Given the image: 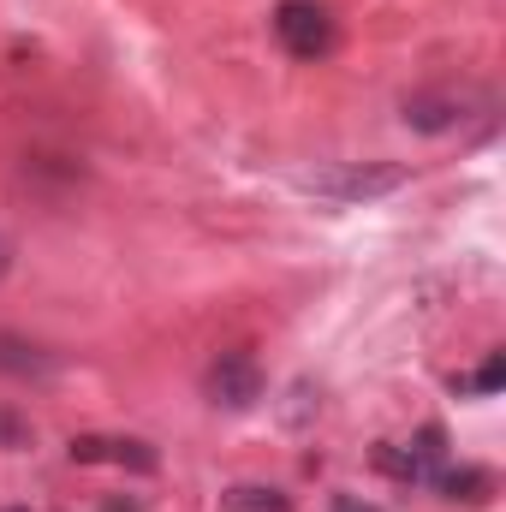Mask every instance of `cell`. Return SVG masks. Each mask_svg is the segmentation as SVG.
I'll list each match as a JSON object with an SVG mask.
<instances>
[{
  "mask_svg": "<svg viewBox=\"0 0 506 512\" xmlns=\"http://www.w3.org/2000/svg\"><path fill=\"white\" fill-rule=\"evenodd\" d=\"M203 387H209L215 405H227V411H251L256 399H262V370H256L251 352H221V358L209 364Z\"/></svg>",
  "mask_w": 506,
  "mask_h": 512,
  "instance_id": "277c9868",
  "label": "cell"
},
{
  "mask_svg": "<svg viewBox=\"0 0 506 512\" xmlns=\"http://www.w3.org/2000/svg\"><path fill=\"white\" fill-rule=\"evenodd\" d=\"M221 512H292V501L280 489H262V483H239L221 495Z\"/></svg>",
  "mask_w": 506,
  "mask_h": 512,
  "instance_id": "9c48e42d",
  "label": "cell"
},
{
  "mask_svg": "<svg viewBox=\"0 0 506 512\" xmlns=\"http://www.w3.org/2000/svg\"><path fill=\"white\" fill-rule=\"evenodd\" d=\"M501 382H506V352H489V364L471 382H459V393H501Z\"/></svg>",
  "mask_w": 506,
  "mask_h": 512,
  "instance_id": "30bf717a",
  "label": "cell"
},
{
  "mask_svg": "<svg viewBox=\"0 0 506 512\" xmlns=\"http://www.w3.org/2000/svg\"><path fill=\"white\" fill-rule=\"evenodd\" d=\"M328 512H376L370 501H358V495H334V507Z\"/></svg>",
  "mask_w": 506,
  "mask_h": 512,
  "instance_id": "8fae6325",
  "label": "cell"
},
{
  "mask_svg": "<svg viewBox=\"0 0 506 512\" xmlns=\"http://www.w3.org/2000/svg\"><path fill=\"white\" fill-rule=\"evenodd\" d=\"M6 512H24V507H6Z\"/></svg>",
  "mask_w": 506,
  "mask_h": 512,
  "instance_id": "4fadbf2b",
  "label": "cell"
},
{
  "mask_svg": "<svg viewBox=\"0 0 506 512\" xmlns=\"http://www.w3.org/2000/svg\"><path fill=\"white\" fill-rule=\"evenodd\" d=\"M6 268H12V245H6V239H0V274H6Z\"/></svg>",
  "mask_w": 506,
  "mask_h": 512,
  "instance_id": "7c38bea8",
  "label": "cell"
},
{
  "mask_svg": "<svg viewBox=\"0 0 506 512\" xmlns=\"http://www.w3.org/2000/svg\"><path fill=\"white\" fill-rule=\"evenodd\" d=\"M399 459H405V483L435 477V471L447 465V429H441V423H423V429H417V441H411Z\"/></svg>",
  "mask_w": 506,
  "mask_h": 512,
  "instance_id": "8992f818",
  "label": "cell"
},
{
  "mask_svg": "<svg viewBox=\"0 0 506 512\" xmlns=\"http://www.w3.org/2000/svg\"><path fill=\"white\" fill-rule=\"evenodd\" d=\"M66 453H72V465H120V471H137V477H155L161 471L155 447L137 441V435H72Z\"/></svg>",
  "mask_w": 506,
  "mask_h": 512,
  "instance_id": "3957f363",
  "label": "cell"
},
{
  "mask_svg": "<svg viewBox=\"0 0 506 512\" xmlns=\"http://www.w3.org/2000/svg\"><path fill=\"white\" fill-rule=\"evenodd\" d=\"M54 370H60L54 352L30 346V340H18V334H0V376H12V382H48Z\"/></svg>",
  "mask_w": 506,
  "mask_h": 512,
  "instance_id": "5b68a950",
  "label": "cell"
},
{
  "mask_svg": "<svg viewBox=\"0 0 506 512\" xmlns=\"http://www.w3.org/2000/svg\"><path fill=\"white\" fill-rule=\"evenodd\" d=\"M405 179H411V173L393 167V161H340V167H328V173H310L304 185H310L316 197H334V203H364V197L399 191Z\"/></svg>",
  "mask_w": 506,
  "mask_h": 512,
  "instance_id": "6da1fadb",
  "label": "cell"
},
{
  "mask_svg": "<svg viewBox=\"0 0 506 512\" xmlns=\"http://www.w3.org/2000/svg\"><path fill=\"white\" fill-rule=\"evenodd\" d=\"M435 483H441V495L447 501H489L495 495V477L483 471V465H459V471H435Z\"/></svg>",
  "mask_w": 506,
  "mask_h": 512,
  "instance_id": "52a82bcc",
  "label": "cell"
},
{
  "mask_svg": "<svg viewBox=\"0 0 506 512\" xmlns=\"http://www.w3.org/2000/svg\"><path fill=\"white\" fill-rule=\"evenodd\" d=\"M274 36L286 42L292 60H322V54L334 48V18H328V6H316V0H280Z\"/></svg>",
  "mask_w": 506,
  "mask_h": 512,
  "instance_id": "7a4b0ae2",
  "label": "cell"
},
{
  "mask_svg": "<svg viewBox=\"0 0 506 512\" xmlns=\"http://www.w3.org/2000/svg\"><path fill=\"white\" fill-rule=\"evenodd\" d=\"M459 120V102L453 96H411L405 102V126L411 131H447Z\"/></svg>",
  "mask_w": 506,
  "mask_h": 512,
  "instance_id": "ba28073f",
  "label": "cell"
}]
</instances>
